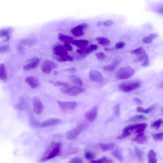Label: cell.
Returning <instances> with one entry per match:
<instances>
[{
  "mask_svg": "<svg viewBox=\"0 0 163 163\" xmlns=\"http://www.w3.org/2000/svg\"><path fill=\"white\" fill-rule=\"evenodd\" d=\"M60 143L53 142L49 146L41 158V162H44L59 156L61 148Z\"/></svg>",
  "mask_w": 163,
  "mask_h": 163,
  "instance_id": "cell-1",
  "label": "cell"
},
{
  "mask_svg": "<svg viewBox=\"0 0 163 163\" xmlns=\"http://www.w3.org/2000/svg\"><path fill=\"white\" fill-rule=\"evenodd\" d=\"M135 71L130 66L122 67L119 69L116 74L117 79L119 80H126L131 78L135 74Z\"/></svg>",
  "mask_w": 163,
  "mask_h": 163,
  "instance_id": "cell-2",
  "label": "cell"
},
{
  "mask_svg": "<svg viewBox=\"0 0 163 163\" xmlns=\"http://www.w3.org/2000/svg\"><path fill=\"white\" fill-rule=\"evenodd\" d=\"M141 83L138 81H134L122 83L118 86L120 90L125 92H130L141 87Z\"/></svg>",
  "mask_w": 163,
  "mask_h": 163,
  "instance_id": "cell-3",
  "label": "cell"
},
{
  "mask_svg": "<svg viewBox=\"0 0 163 163\" xmlns=\"http://www.w3.org/2000/svg\"><path fill=\"white\" fill-rule=\"evenodd\" d=\"M61 91L66 95L70 96H76L83 93L85 89L81 87L74 86L67 88H61Z\"/></svg>",
  "mask_w": 163,
  "mask_h": 163,
  "instance_id": "cell-4",
  "label": "cell"
},
{
  "mask_svg": "<svg viewBox=\"0 0 163 163\" xmlns=\"http://www.w3.org/2000/svg\"><path fill=\"white\" fill-rule=\"evenodd\" d=\"M84 126L80 124L75 127L73 129L68 131L66 133V138L68 140H73L78 137L84 129Z\"/></svg>",
  "mask_w": 163,
  "mask_h": 163,
  "instance_id": "cell-5",
  "label": "cell"
},
{
  "mask_svg": "<svg viewBox=\"0 0 163 163\" xmlns=\"http://www.w3.org/2000/svg\"><path fill=\"white\" fill-rule=\"evenodd\" d=\"M57 102L60 108L65 111H72L77 106V103L76 101L65 102L58 100Z\"/></svg>",
  "mask_w": 163,
  "mask_h": 163,
  "instance_id": "cell-6",
  "label": "cell"
},
{
  "mask_svg": "<svg viewBox=\"0 0 163 163\" xmlns=\"http://www.w3.org/2000/svg\"><path fill=\"white\" fill-rule=\"evenodd\" d=\"M57 64L52 61L46 60L42 63L41 69L42 71L44 73L49 74L52 70L55 69L57 68Z\"/></svg>",
  "mask_w": 163,
  "mask_h": 163,
  "instance_id": "cell-7",
  "label": "cell"
},
{
  "mask_svg": "<svg viewBox=\"0 0 163 163\" xmlns=\"http://www.w3.org/2000/svg\"><path fill=\"white\" fill-rule=\"evenodd\" d=\"M33 111L37 115L41 114L44 109V106L40 99L37 97H34L33 99Z\"/></svg>",
  "mask_w": 163,
  "mask_h": 163,
  "instance_id": "cell-8",
  "label": "cell"
},
{
  "mask_svg": "<svg viewBox=\"0 0 163 163\" xmlns=\"http://www.w3.org/2000/svg\"><path fill=\"white\" fill-rule=\"evenodd\" d=\"M89 25L87 23H82L72 29L71 32L73 35L77 37H81L84 35L83 30L88 28Z\"/></svg>",
  "mask_w": 163,
  "mask_h": 163,
  "instance_id": "cell-9",
  "label": "cell"
},
{
  "mask_svg": "<svg viewBox=\"0 0 163 163\" xmlns=\"http://www.w3.org/2000/svg\"><path fill=\"white\" fill-rule=\"evenodd\" d=\"M27 63L23 67V69L25 71H28L35 69L39 64L40 60L37 57H33L29 60Z\"/></svg>",
  "mask_w": 163,
  "mask_h": 163,
  "instance_id": "cell-10",
  "label": "cell"
},
{
  "mask_svg": "<svg viewBox=\"0 0 163 163\" xmlns=\"http://www.w3.org/2000/svg\"><path fill=\"white\" fill-rule=\"evenodd\" d=\"M134 130H136V124L128 125L123 128L122 134L118 136L117 138L119 140L126 138L130 136Z\"/></svg>",
  "mask_w": 163,
  "mask_h": 163,
  "instance_id": "cell-11",
  "label": "cell"
},
{
  "mask_svg": "<svg viewBox=\"0 0 163 163\" xmlns=\"http://www.w3.org/2000/svg\"><path fill=\"white\" fill-rule=\"evenodd\" d=\"M89 76L90 79L93 81L100 83L103 80V76L102 74L97 70H91L89 72Z\"/></svg>",
  "mask_w": 163,
  "mask_h": 163,
  "instance_id": "cell-12",
  "label": "cell"
},
{
  "mask_svg": "<svg viewBox=\"0 0 163 163\" xmlns=\"http://www.w3.org/2000/svg\"><path fill=\"white\" fill-rule=\"evenodd\" d=\"M98 113V107H94L85 113V118L89 122H93L96 119Z\"/></svg>",
  "mask_w": 163,
  "mask_h": 163,
  "instance_id": "cell-13",
  "label": "cell"
},
{
  "mask_svg": "<svg viewBox=\"0 0 163 163\" xmlns=\"http://www.w3.org/2000/svg\"><path fill=\"white\" fill-rule=\"evenodd\" d=\"M25 81L32 89L37 88L40 85V82L39 80L35 77H27L25 79Z\"/></svg>",
  "mask_w": 163,
  "mask_h": 163,
  "instance_id": "cell-14",
  "label": "cell"
},
{
  "mask_svg": "<svg viewBox=\"0 0 163 163\" xmlns=\"http://www.w3.org/2000/svg\"><path fill=\"white\" fill-rule=\"evenodd\" d=\"M61 122V120L57 118H51L42 122L40 125L41 128L46 127L57 125Z\"/></svg>",
  "mask_w": 163,
  "mask_h": 163,
  "instance_id": "cell-15",
  "label": "cell"
},
{
  "mask_svg": "<svg viewBox=\"0 0 163 163\" xmlns=\"http://www.w3.org/2000/svg\"><path fill=\"white\" fill-rule=\"evenodd\" d=\"M12 29L10 28H8L1 30L0 31V37L3 39L2 41L6 42L9 41L10 39V35L11 34Z\"/></svg>",
  "mask_w": 163,
  "mask_h": 163,
  "instance_id": "cell-16",
  "label": "cell"
},
{
  "mask_svg": "<svg viewBox=\"0 0 163 163\" xmlns=\"http://www.w3.org/2000/svg\"><path fill=\"white\" fill-rule=\"evenodd\" d=\"M120 61H121V59L119 58H116L114 59L113 61L111 64L104 66L103 67V68L106 71L110 72L113 71Z\"/></svg>",
  "mask_w": 163,
  "mask_h": 163,
  "instance_id": "cell-17",
  "label": "cell"
},
{
  "mask_svg": "<svg viewBox=\"0 0 163 163\" xmlns=\"http://www.w3.org/2000/svg\"><path fill=\"white\" fill-rule=\"evenodd\" d=\"M55 55L58 56L68 55L67 50L64 47L58 46L55 47L53 50Z\"/></svg>",
  "mask_w": 163,
  "mask_h": 163,
  "instance_id": "cell-18",
  "label": "cell"
},
{
  "mask_svg": "<svg viewBox=\"0 0 163 163\" xmlns=\"http://www.w3.org/2000/svg\"><path fill=\"white\" fill-rule=\"evenodd\" d=\"M132 140L137 144L143 145L147 142L148 137L144 135L142 136H136L132 139Z\"/></svg>",
  "mask_w": 163,
  "mask_h": 163,
  "instance_id": "cell-19",
  "label": "cell"
},
{
  "mask_svg": "<svg viewBox=\"0 0 163 163\" xmlns=\"http://www.w3.org/2000/svg\"><path fill=\"white\" fill-rule=\"evenodd\" d=\"M148 163H157L156 154L153 150L151 149L148 154Z\"/></svg>",
  "mask_w": 163,
  "mask_h": 163,
  "instance_id": "cell-20",
  "label": "cell"
},
{
  "mask_svg": "<svg viewBox=\"0 0 163 163\" xmlns=\"http://www.w3.org/2000/svg\"><path fill=\"white\" fill-rule=\"evenodd\" d=\"M53 57L56 60L60 62H72L73 61V60L72 56L68 55L65 56H58L54 55Z\"/></svg>",
  "mask_w": 163,
  "mask_h": 163,
  "instance_id": "cell-21",
  "label": "cell"
},
{
  "mask_svg": "<svg viewBox=\"0 0 163 163\" xmlns=\"http://www.w3.org/2000/svg\"><path fill=\"white\" fill-rule=\"evenodd\" d=\"M72 44L80 49L85 48L88 44V41L85 40H73Z\"/></svg>",
  "mask_w": 163,
  "mask_h": 163,
  "instance_id": "cell-22",
  "label": "cell"
},
{
  "mask_svg": "<svg viewBox=\"0 0 163 163\" xmlns=\"http://www.w3.org/2000/svg\"><path fill=\"white\" fill-rule=\"evenodd\" d=\"M0 79L4 81H6L7 80L6 68L3 64L0 65Z\"/></svg>",
  "mask_w": 163,
  "mask_h": 163,
  "instance_id": "cell-23",
  "label": "cell"
},
{
  "mask_svg": "<svg viewBox=\"0 0 163 163\" xmlns=\"http://www.w3.org/2000/svg\"><path fill=\"white\" fill-rule=\"evenodd\" d=\"M101 150L103 152H107L113 150L115 147V144L114 143H100L99 144Z\"/></svg>",
  "mask_w": 163,
  "mask_h": 163,
  "instance_id": "cell-24",
  "label": "cell"
},
{
  "mask_svg": "<svg viewBox=\"0 0 163 163\" xmlns=\"http://www.w3.org/2000/svg\"><path fill=\"white\" fill-rule=\"evenodd\" d=\"M155 107L156 105H153L148 107L147 109H144L142 107H137L136 111L137 112L139 113L148 114L151 113L155 109Z\"/></svg>",
  "mask_w": 163,
  "mask_h": 163,
  "instance_id": "cell-25",
  "label": "cell"
},
{
  "mask_svg": "<svg viewBox=\"0 0 163 163\" xmlns=\"http://www.w3.org/2000/svg\"><path fill=\"white\" fill-rule=\"evenodd\" d=\"M69 79L70 81L77 86L81 87L83 84L82 80L78 76L73 75L70 76Z\"/></svg>",
  "mask_w": 163,
  "mask_h": 163,
  "instance_id": "cell-26",
  "label": "cell"
},
{
  "mask_svg": "<svg viewBox=\"0 0 163 163\" xmlns=\"http://www.w3.org/2000/svg\"><path fill=\"white\" fill-rule=\"evenodd\" d=\"M147 118L144 115L142 114L136 115H134L128 120L129 122H136L144 121L147 119Z\"/></svg>",
  "mask_w": 163,
  "mask_h": 163,
  "instance_id": "cell-27",
  "label": "cell"
},
{
  "mask_svg": "<svg viewBox=\"0 0 163 163\" xmlns=\"http://www.w3.org/2000/svg\"><path fill=\"white\" fill-rule=\"evenodd\" d=\"M58 37L60 40L64 42L65 43H72L73 41V39L71 37L64 35L62 33H60Z\"/></svg>",
  "mask_w": 163,
  "mask_h": 163,
  "instance_id": "cell-28",
  "label": "cell"
},
{
  "mask_svg": "<svg viewBox=\"0 0 163 163\" xmlns=\"http://www.w3.org/2000/svg\"><path fill=\"white\" fill-rule=\"evenodd\" d=\"M157 36L158 35L157 33H151L148 37H144L143 40V42L145 44H150Z\"/></svg>",
  "mask_w": 163,
  "mask_h": 163,
  "instance_id": "cell-29",
  "label": "cell"
},
{
  "mask_svg": "<svg viewBox=\"0 0 163 163\" xmlns=\"http://www.w3.org/2000/svg\"><path fill=\"white\" fill-rule=\"evenodd\" d=\"M98 43L104 46H107L110 44V41L108 39L104 37H99L96 39Z\"/></svg>",
  "mask_w": 163,
  "mask_h": 163,
  "instance_id": "cell-30",
  "label": "cell"
},
{
  "mask_svg": "<svg viewBox=\"0 0 163 163\" xmlns=\"http://www.w3.org/2000/svg\"><path fill=\"white\" fill-rule=\"evenodd\" d=\"M136 155L140 161H142L144 159V152L138 147H136L134 149Z\"/></svg>",
  "mask_w": 163,
  "mask_h": 163,
  "instance_id": "cell-31",
  "label": "cell"
},
{
  "mask_svg": "<svg viewBox=\"0 0 163 163\" xmlns=\"http://www.w3.org/2000/svg\"><path fill=\"white\" fill-rule=\"evenodd\" d=\"M90 163H114L113 161L106 157H103L96 160L90 161Z\"/></svg>",
  "mask_w": 163,
  "mask_h": 163,
  "instance_id": "cell-32",
  "label": "cell"
},
{
  "mask_svg": "<svg viewBox=\"0 0 163 163\" xmlns=\"http://www.w3.org/2000/svg\"><path fill=\"white\" fill-rule=\"evenodd\" d=\"M50 83L53 85L55 87H61V88H67L69 87L68 84L62 82H54L52 80H50Z\"/></svg>",
  "mask_w": 163,
  "mask_h": 163,
  "instance_id": "cell-33",
  "label": "cell"
},
{
  "mask_svg": "<svg viewBox=\"0 0 163 163\" xmlns=\"http://www.w3.org/2000/svg\"><path fill=\"white\" fill-rule=\"evenodd\" d=\"M163 124V120L161 118H159L153 122L151 124V126L156 129L157 130H158Z\"/></svg>",
  "mask_w": 163,
  "mask_h": 163,
  "instance_id": "cell-34",
  "label": "cell"
},
{
  "mask_svg": "<svg viewBox=\"0 0 163 163\" xmlns=\"http://www.w3.org/2000/svg\"><path fill=\"white\" fill-rule=\"evenodd\" d=\"M112 155L120 161H122L123 160L122 153L121 151L118 149L114 151L112 153Z\"/></svg>",
  "mask_w": 163,
  "mask_h": 163,
  "instance_id": "cell-35",
  "label": "cell"
},
{
  "mask_svg": "<svg viewBox=\"0 0 163 163\" xmlns=\"http://www.w3.org/2000/svg\"><path fill=\"white\" fill-rule=\"evenodd\" d=\"M25 103L24 99L23 98H21L19 102L15 105V108L19 110H23L25 107Z\"/></svg>",
  "mask_w": 163,
  "mask_h": 163,
  "instance_id": "cell-36",
  "label": "cell"
},
{
  "mask_svg": "<svg viewBox=\"0 0 163 163\" xmlns=\"http://www.w3.org/2000/svg\"><path fill=\"white\" fill-rule=\"evenodd\" d=\"M152 137L153 139L157 141H160L163 140V132L157 134H152Z\"/></svg>",
  "mask_w": 163,
  "mask_h": 163,
  "instance_id": "cell-37",
  "label": "cell"
},
{
  "mask_svg": "<svg viewBox=\"0 0 163 163\" xmlns=\"http://www.w3.org/2000/svg\"><path fill=\"white\" fill-rule=\"evenodd\" d=\"M147 55L148 54L145 50L142 54L138 55V57L135 60V62H142Z\"/></svg>",
  "mask_w": 163,
  "mask_h": 163,
  "instance_id": "cell-38",
  "label": "cell"
},
{
  "mask_svg": "<svg viewBox=\"0 0 163 163\" xmlns=\"http://www.w3.org/2000/svg\"><path fill=\"white\" fill-rule=\"evenodd\" d=\"M85 157L87 160L91 161L95 158V154L94 153L89 151H87L85 153Z\"/></svg>",
  "mask_w": 163,
  "mask_h": 163,
  "instance_id": "cell-39",
  "label": "cell"
},
{
  "mask_svg": "<svg viewBox=\"0 0 163 163\" xmlns=\"http://www.w3.org/2000/svg\"><path fill=\"white\" fill-rule=\"evenodd\" d=\"M34 41L31 39H23L20 41V44L21 45H31L33 43Z\"/></svg>",
  "mask_w": 163,
  "mask_h": 163,
  "instance_id": "cell-40",
  "label": "cell"
},
{
  "mask_svg": "<svg viewBox=\"0 0 163 163\" xmlns=\"http://www.w3.org/2000/svg\"><path fill=\"white\" fill-rule=\"evenodd\" d=\"M98 46L97 45H91L89 48L85 49V53L87 54L90 53L93 51L97 49Z\"/></svg>",
  "mask_w": 163,
  "mask_h": 163,
  "instance_id": "cell-41",
  "label": "cell"
},
{
  "mask_svg": "<svg viewBox=\"0 0 163 163\" xmlns=\"http://www.w3.org/2000/svg\"><path fill=\"white\" fill-rule=\"evenodd\" d=\"M144 51L142 47H140L132 50L131 53L138 56L143 53Z\"/></svg>",
  "mask_w": 163,
  "mask_h": 163,
  "instance_id": "cell-42",
  "label": "cell"
},
{
  "mask_svg": "<svg viewBox=\"0 0 163 163\" xmlns=\"http://www.w3.org/2000/svg\"><path fill=\"white\" fill-rule=\"evenodd\" d=\"M120 106L119 103H117L113 108V110L115 115L118 116L120 114Z\"/></svg>",
  "mask_w": 163,
  "mask_h": 163,
  "instance_id": "cell-43",
  "label": "cell"
},
{
  "mask_svg": "<svg viewBox=\"0 0 163 163\" xmlns=\"http://www.w3.org/2000/svg\"><path fill=\"white\" fill-rule=\"evenodd\" d=\"M29 119L30 123L33 126L37 127L39 125V122L36 121L33 117L30 116Z\"/></svg>",
  "mask_w": 163,
  "mask_h": 163,
  "instance_id": "cell-44",
  "label": "cell"
},
{
  "mask_svg": "<svg viewBox=\"0 0 163 163\" xmlns=\"http://www.w3.org/2000/svg\"><path fill=\"white\" fill-rule=\"evenodd\" d=\"M97 59L99 60H104L106 58V55L102 52H99L96 54Z\"/></svg>",
  "mask_w": 163,
  "mask_h": 163,
  "instance_id": "cell-45",
  "label": "cell"
},
{
  "mask_svg": "<svg viewBox=\"0 0 163 163\" xmlns=\"http://www.w3.org/2000/svg\"><path fill=\"white\" fill-rule=\"evenodd\" d=\"M68 163H83V162L80 158L76 157L71 160Z\"/></svg>",
  "mask_w": 163,
  "mask_h": 163,
  "instance_id": "cell-46",
  "label": "cell"
},
{
  "mask_svg": "<svg viewBox=\"0 0 163 163\" xmlns=\"http://www.w3.org/2000/svg\"><path fill=\"white\" fill-rule=\"evenodd\" d=\"M149 57L148 55H147L144 60V61L142 62L141 66L142 67H147L149 65Z\"/></svg>",
  "mask_w": 163,
  "mask_h": 163,
  "instance_id": "cell-47",
  "label": "cell"
},
{
  "mask_svg": "<svg viewBox=\"0 0 163 163\" xmlns=\"http://www.w3.org/2000/svg\"><path fill=\"white\" fill-rule=\"evenodd\" d=\"M126 44L123 42H120L117 43L115 45V48L117 49H123L125 46Z\"/></svg>",
  "mask_w": 163,
  "mask_h": 163,
  "instance_id": "cell-48",
  "label": "cell"
},
{
  "mask_svg": "<svg viewBox=\"0 0 163 163\" xmlns=\"http://www.w3.org/2000/svg\"><path fill=\"white\" fill-rule=\"evenodd\" d=\"M9 46L6 45H3L0 47V52L1 53H3L6 52L9 49Z\"/></svg>",
  "mask_w": 163,
  "mask_h": 163,
  "instance_id": "cell-49",
  "label": "cell"
},
{
  "mask_svg": "<svg viewBox=\"0 0 163 163\" xmlns=\"http://www.w3.org/2000/svg\"><path fill=\"white\" fill-rule=\"evenodd\" d=\"M114 24V22L111 20L103 22V25L106 27H109Z\"/></svg>",
  "mask_w": 163,
  "mask_h": 163,
  "instance_id": "cell-50",
  "label": "cell"
},
{
  "mask_svg": "<svg viewBox=\"0 0 163 163\" xmlns=\"http://www.w3.org/2000/svg\"><path fill=\"white\" fill-rule=\"evenodd\" d=\"M134 101L136 104L141 106L143 104V102L138 98H135L133 99Z\"/></svg>",
  "mask_w": 163,
  "mask_h": 163,
  "instance_id": "cell-51",
  "label": "cell"
},
{
  "mask_svg": "<svg viewBox=\"0 0 163 163\" xmlns=\"http://www.w3.org/2000/svg\"><path fill=\"white\" fill-rule=\"evenodd\" d=\"M64 47L67 50L71 51L72 50V47L70 44L65 43Z\"/></svg>",
  "mask_w": 163,
  "mask_h": 163,
  "instance_id": "cell-52",
  "label": "cell"
},
{
  "mask_svg": "<svg viewBox=\"0 0 163 163\" xmlns=\"http://www.w3.org/2000/svg\"><path fill=\"white\" fill-rule=\"evenodd\" d=\"M76 68H67L65 71L71 73H74L76 72Z\"/></svg>",
  "mask_w": 163,
  "mask_h": 163,
  "instance_id": "cell-53",
  "label": "cell"
},
{
  "mask_svg": "<svg viewBox=\"0 0 163 163\" xmlns=\"http://www.w3.org/2000/svg\"><path fill=\"white\" fill-rule=\"evenodd\" d=\"M85 48L78 49L77 50V52L80 54V55H83L85 54H87L85 53Z\"/></svg>",
  "mask_w": 163,
  "mask_h": 163,
  "instance_id": "cell-54",
  "label": "cell"
},
{
  "mask_svg": "<svg viewBox=\"0 0 163 163\" xmlns=\"http://www.w3.org/2000/svg\"><path fill=\"white\" fill-rule=\"evenodd\" d=\"M18 49L21 53H23L24 51V49L23 47L22 46V45H19L18 46Z\"/></svg>",
  "mask_w": 163,
  "mask_h": 163,
  "instance_id": "cell-55",
  "label": "cell"
},
{
  "mask_svg": "<svg viewBox=\"0 0 163 163\" xmlns=\"http://www.w3.org/2000/svg\"><path fill=\"white\" fill-rule=\"evenodd\" d=\"M157 12L159 14L163 15V7L159 8L157 10Z\"/></svg>",
  "mask_w": 163,
  "mask_h": 163,
  "instance_id": "cell-56",
  "label": "cell"
},
{
  "mask_svg": "<svg viewBox=\"0 0 163 163\" xmlns=\"http://www.w3.org/2000/svg\"><path fill=\"white\" fill-rule=\"evenodd\" d=\"M97 25L98 27L101 26L103 25V22L99 21L97 23Z\"/></svg>",
  "mask_w": 163,
  "mask_h": 163,
  "instance_id": "cell-57",
  "label": "cell"
},
{
  "mask_svg": "<svg viewBox=\"0 0 163 163\" xmlns=\"http://www.w3.org/2000/svg\"><path fill=\"white\" fill-rule=\"evenodd\" d=\"M104 50L106 51H112L113 50V49H112L106 48Z\"/></svg>",
  "mask_w": 163,
  "mask_h": 163,
  "instance_id": "cell-58",
  "label": "cell"
},
{
  "mask_svg": "<svg viewBox=\"0 0 163 163\" xmlns=\"http://www.w3.org/2000/svg\"><path fill=\"white\" fill-rule=\"evenodd\" d=\"M58 72L57 71H55L54 72V74L55 75H57L58 74Z\"/></svg>",
  "mask_w": 163,
  "mask_h": 163,
  "instance_id": "cell-59",
  "label": "cell"
},
{
  "mask_svg": "<svg viewBox=\"0 0 163 163\" xmlns=\"http://www.w3.org/2000/svg\"><path fill=\"white\" fill-rule=\"evenodd\" d=\"M160 87L161 88H163V81L161 83L160 85Z\"/></svg>",
  "mask_w": 163,
  "mask_h": 163,
  "instance_id": "cell-60",
  "label": "cell"
},
{
  "mask_svg": "<svg viewBox=\"0 0 163 163\" xmlns=\"http://www.w3.org/2000/svg\"><path fill=\"white\" fill-rule=\"evenodd\" d=\"M162 114H163V113H162Z\"/></svg>",
  "mask_w": 163,
  "mask_h": 163,
  "instance_id": "cell-61",
  "label": "cell"
}]
</instances>
